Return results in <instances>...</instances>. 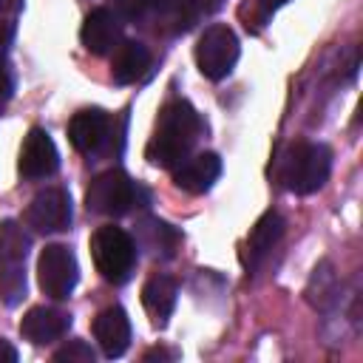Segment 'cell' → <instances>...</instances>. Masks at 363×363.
Instances as JSON below:
<instances>
[{"mask_svg": "<svg viewBox=\"0 0 363 363\" xmlns=\"http://www.w3.org/2000/svg\"><path fill=\"white\" fill-rule=\"evenodd\" d=\"M6 6H9V0H0V11H3V9H6Z\"/></svg>", "mask_w": 363, "mask_h": 363, "instance_id": "27", "label": "cell"}, {"mask_svg": "<svg viewBox=\"0 0 363 363\" xmlns=\"http://www.w3.org/2000/svg\"><path fill=\"white\" fill-rule=\"evenodd\" d=\"M286 0H261V6H264V11H275L278 6H284Z\"/></svg>", "mask_w": 363, "mask_h": 363, "instance_id": "26", "label": "cell"}, {"mask_svg": "<svg viewBox=\"0 0 363 363\" xmlns=\"http://www.w3.org/2000/svg\"><path fill=\"white\" fill-rule=\"evenodd\" d=\"M23 218L37 233H60L71 224V199L62 187H45L28 201Z\"/></svg>", "mask_w": 363, "mask_h": 363, "instance_id": "8", "label": "cell"}, {"mask_svg": "<svg viewBox=\"0 0 363 363\" xmlns=\"http://www.w3.org/2000/svg\"><path fill=\"white\" fill-rule=\"evenodd\" d=\"M150 68V51L136 43V40H125L113 48V60H111V77L116 85H130L139 77H145V71Z\"/></svg>", "mask_w": 363, "mask_h": 363, "instance_id": "15", "label": "cell"}, {"mask_svg": "<svg viewBox=\"0 0 363 363\" xmlns=\"http://www.w3.org/2000/svg\"><path fill=\"white\" fill-rule=\"evenodd\" d=\"M218 176H221V159L216 153H199V156L182 159L173 167V184L190 196L207 193Z\"/></svg>", "mask_w": 363, "mask_h": 363, "instance_id": "10", "label": "cell"}, {"mask_svg": "<svg viewBox=\"0 0 363 363\" xmlns=\"http://www.w3.org/2000/svg\"><path fill=\"white\" fill-rule=\"evenodd\" d=\"M94 337L105 357H122L130 343V320L122 306H108L94 318Z\"/></svg>", "mask_w": 363, "mask_h": 363, "instance_id": "12", "label": "cell"}, {"mask_svg": "<svg viewBox=\"0 0 363 363\" xmlns=\"http://www.w3.org/2000/svg\"><path fill=\"white\" fill-rule=\"evenodd\" d=\"M332 173V150L323 142H292L278 159V179L295 196H309L326 184Z\"/></svg>", "mask_w": 363, "mask_h": 363, "instance_id": "2", "label": "cell"}, {"mask_svg": "<svg viewBox=\"0 0 363 363\" xmlns=\"http://www.w3.org/2000/svg\"><path fill=\"white\" fill-rule=\"evenodd\" d=\"M28 235L11 218L0 224V298L6 306H14L26 295V255Z\"/></svg>", "mask_w": 363, "mask_h": 363, "instance_id": "4", "label": "cell"}, {"mask_svg": "<svg viewBox=\"0 0 363 363\" xmlns=\"http://www.w3.org/2000/svg\"><path fill=\"white\" fill-rule=\"evenodd\" d=\"M91 255H94L96 272L105 281L125 284L136 261V244L122 227L105 224V227H96V233L91 235Z\"/></svg>", "mask_w": 363, "mask_h": 363, "instance_id": "5", "label": "cell"}, {"mask_svg": "<svg viewBox=\"0 0 363 363\" xmlns=\"http://www.w3.org/2000/svg\"><path fill=\"white\" fill-rule=\"evenodd\" d=\"M54 360H68V363H94V349L85 340H68L62 349L54 352Z\"/></svg>", "mask_w": 363, "mask_h": 363, "instance_id": "20", "label": "cell"}, {"mask_svg": "<svg viewBox=\"0 0 363 363\" xmlns=\"http://www.w3.org/2000/svg\"><path fill=\"white\" fill-rule=\"evenodd\" d=\"M68 326H71V318L51 306H31L20 320L23 337L31 340L34 346H45V343L62 337L68 332Z\"/></svg>", "mask_w": 363, "mask_h": 363, "instance_id": "13", "label": "cell"}, {"mask_svg": "<svg viewBox=\"0 0 363 363\" xmlns=\"http://www.w3.org/2000/svg\"><path fill=\"white\" fill-rule=\"evenodd\" d=\"M11 88H14V79H11V71H9V65H6V60L0 57V99H6V96L11 94Z\"/></svg>", "mask_w": 363, "mask_h": 363, "instance_id": "23", "label": "cell"}, {"mask_svg": "<svg viewBox=\"0 0 363 363\" xmlns=\"http://www.w3.org/2000/svg\"><path fill=\"white\" fill-rule=\"evenodd\" d=\"M108 3H111L113 14L122 20H139L150 6V0H108Z\"/></svg>", "mask_w": 363, "mask_h": 363, "instance_id": "21", "label": "cell"}, {"mask_svg": "<svg viewBox=\"0 0 363 363\" xmlns=\"http://www.w3.org/2000/svg\"><path fill=\"white\" fill-rule=\"evenodd\" d=\"M150 6H153L156 11H162V14H170V11L182 9V6H184V0H150Z\"/></svg>", "mask_w": 363, "mask_h": 363, "instance_id": "24", "label": "cell"}, {"mask_svg": "<svg viewBox=\"0 0 363 363\" xmlns=\"http://www.w3.org/2000/svg\"><path fill=\"white\" fill-rule=\"evenodd\" d=\"M145 199H147V190L136 184L125 170H105L85 190L88 210L99 216H125L133 207L145 204Z\"/></svg>", "mask_w": 363, "mask_h": 363, "instance_id": "3", "label": "cell"}, {"mask_svg": "<svg viewBox=\"0 0 363 363\" xmlns=\"http://www.w3.org/2000/svg\"><path fill=\"white\" fill-rule=\"evenodd\" d=\"M79 40L85 45V51H91L94 57H105L108 51H113L122 40V26L119 17L111 9H94L82 28H79Z\"/></svg>", "mask_w": 363, "mask_h": 363, "instance_id": "11", "label": "cell"}, {"mask_svg": "<svg viewBox=\"0 0 363 363\" xmlns=\"http://www.w3.org/2000/svg\"><path fill=\"white\" fill-rule=\"evenodd\" d=\"M281 235H284V218H281V213L267 210V213L252 224V230H250V235H247V264H250V267L261 264V258L278 244Z\"/></svg>", "mask_w": 363, "mask_h": 363, "instance_id": "17", "label": "cell"}, {"mask_svg": "<svg viewBox=\"0 0 363 363\" xmlns=\"http://www.w3.org/2000/svg\"><path fill=\"white\" fill-rule=\"evenodd\" d=\"M20 176L23 179H48L57 173L60 167V153H57V145L54 139L48 136V130L43 128H31L23 139V147H20Z\"/></svg>", "mask_w": 363, "mask_h": 363, "instance_id": "9", "label": "cell"}, {"mask_svg": "<svg viewBox=\"0 0 363 363\" xmlns=\"http://www.w3.org/2000/svg\"><path fill=\"white\" fill-rule=\"evenodd\" d=\"M238 54H241V45H238L235 31L230 26H221V23L204 28L199 43H196V65L213 82L224 79L235 68Z\"/></svg>", "mask_w": 363, "mask_h": 363, "instance_id": "6", "label": "cell"}, {"mask_svg": "<svg viewBox=\"0 0 363 363\" xmlns=\"http://www.w3.org/2000/svg\"><path fill=\"white\" fill-rule=\"evenodd\" d=\"M77 278H79V267H77L74 252L65 244H45L37 258L40 289L54 301H65V298H71Z\"/></svg>", "mask_w": 363, "mask_h": 363, "instance_id": "7", "label": "cell"}, {"mask_svg": "<svg viewBox=\"0 0 363 363\" xmlns=\"http://www.w3.org/2000/svg\"><path fill=\"white\" fill-rule=\"evenodd\" d=\"M201 128L204 125L190 102L184 99L167 102L156 119V130L145 147V159L153 167H176L193 150Z\"/></svg>", "mask_w": 363, "mask_h": 363, "instance_id": "1", "label": "cell"}, {"mask_svg": "<svg viewBox=\"0 0 363 363\" xmlns=\"http://www.w3.org/2000/svg\"><path fill=\"white\" fill-rule=\"evenodd\" d=\"M142 233L147 235V241H150V247H164V255H173V247L179 244V233L170 227V224H164V221H159V218H150V221H145L142 224Z\"/></svg>", "mask_w": 363, "mask_h": 363, "instance_id": "19", "label": "cell"}, {"mask_svg": "<svg viewBox=\"0 0 363 363\" xmlns=\"http://www.w3.org/2000/svg\"><path fill=\"white\" fill-rule=\"evenodd\" d=\"M176 295H179V289H176L173 278H167V275H150L145 281V286H142V303H145V309H147V315L153 318L156 326H164L167 318L173 315Z\"/></svg>", "mask_w": 363, "mask_h": 363, "instance_id": "16", "label": "cell"}, {"mask_svg": "<svg viewBox=\"0 0 363 363\" xmlns=\"http://www.w3.org/2000/svg\"><path fill=\"white\" fill-rule=\"evenodd\" d=\"M108 133V116L99 108H85L68 122V142L77 153H94Z\"/></svg>", "mask_w": 363, "mask_h": 363, "instance_id": "14", "label": "cell"}, {"mask_svg": "<svg viewBox=\"0 0 363 363\" xmlns=\"http://www.w3.org/2000/svg\"><path fill=\"white\" fill-rule=\"evenodd\" d=\"M0 363H17V349L0 340Z\"/></svg>", "mask_w": 363, "mask_h": 363, "instance_id": "25", "label": "cell"}, {"mask_svg": "<svg viewBox=\"0 0 363 363\" xmlns=\"http://www.w3.org/2000/svg\"><path fill=\"white\" fill-rule=\"evenodd\" d=\"M340 298V281H337V272L329 261H320L312 275H309V284H306V301L320 309V312H329Z\"/></svg>", "mask_w": 363, "mask_h": 363, "instance_id": "18", "label": "cell"}, {"mask_svg": "<svg viewBox=\"0 0 363 363\" xmlns=\"http://www.w3.org/2000/svg\"><path fill=\"white\" fill-rule=\"evenodd\" d=\"M221 3H224V0H190V3H187V23H184V28H187L196 17H207V14H213L216 9H221Z\"/></svg>", "mask_w": 363, "mask_h": 363, "instance_id": "22", "label": "cell"}]
</instances>
